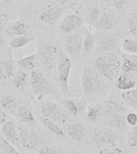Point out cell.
I'll return each instance as SVG.
<instances>
[{
  "label": "cell",
  "mask_w": 137,
  "mask_h": 154,
  "mask_svg": "<svg viewBox=\"0 0 137 154\" xmlns=\"http://www.w3.org/2000/svg\"><path fill=\"white\" fill-rule=\"evenodd\" d=\"M33 40L34 38L31 35H18L11 38L9 45L12 49H18L23 48Z\"/></svg>",
  "instance_id": "obj_20"
},
{
  "label": "cell",
  "mask_w": 137,
  "mask_h": 154,
  "mask_svg": "<svg viewBox=\"0 0 137 154\" xmlns=\"http://www.w3.org/2000/svg\"><path fill=\"white\" fill-rule=\"evenodd\" d=\"M85 34L83 31H74L67 34L65 37L64 43L66 51L68 55L72 56H79L83 51L84 39Z\"/></svg>",
  "instance_id": "obj_5"
},
{
  "label": "cell",
  "mask_w": 137,
  "mask_h": 154,
  "mask_svg": "<svg viewBox=\"0 0 137 154\" xmlns=\"http://www.w3.org/2000/svg\"><path fill=\"white\" fill-rule=\"evenodd\" d=\"M120 95L122 96L125 103L131 108L137 110V89L132 88L128 91H121Z\"/></svg>",
  "instance_id": "obj_19"
},
{
  "label": "cell",
  "mask_w": 137,
  "mask_h": 154,
  "mask_svg": "<svg viewBox=\"0 0 137 154\" xmlns=\"http://www.w3.org/2000/svg\"><path fill=\"white\" fill-rule=\"evenodd\" d=\"M5 46V38L2 35H0V51L4 48Z\"/></svg>",
  "instance_id": "obj_46"
},
{
  "label": "cell",
  "mask_w": 137,
  "mask_h": 154,
  "mask_svg": "<svg viewBox=\"0 0 137 154\" xmlns=\"http://www.w3.org/2000/svg\"><path fill=\"white\" fill-rule=\"evenodd\" d=\"M2 67H3V72H4V79H12L14 74V69L11 54H9L8 56L5 57L4 60H2Z\"/></svg>",
  "instance_id": "obj_25"
},
{
  "label": "cell",
  "mask_w": 137,
  "mask_h": 154,
  "mask_svg": "<svg viewBox=\"0 0 137 154\" xmlns=\"http://www.w3.org/2000/svg\"><path fill=\"white\" fill-rule=\"evenodd\" d=\"M126 121L130 126H135L137 125V114L135 112H128L126 115Z\"/></svg>",
  "instance_id": "obj_40"
},
{
  "label": "cell",
  "mask_w": 137,
  "mask_h": 154,
  "mask_svg": "<svg viewBox=\"0 0 137 154\" xmlns=\"http://www.w3.org/2000/svg\"><path fill=\"white\" fill-rule=\"evenodd\" d=\"M59 103L53 102V101H45L40 104V112L43 117L50 118L53 112H55Z\"/></svg>",
  "instance_id": "obj_26"
},
{
  "label": "cell",
  "mask_w": 137,
  "mask_h": 154,
  "mask_svg": "<svg viewBox=\"0 0 137 154\" xmlns=\"http://www.w3.org/2000/svg\"><path fill=\"white\" fill-rule=\"evenodd\" d=\"M0 149L6 154H20L16 146L2 137L0 138Z\"/></svg>",
  "instance_id": "obj_29"
},
{
  "label": "cell",
  "mask_w": 137,
  "mask_h": 154,
  "mask_svg": "<svg viewBox=\"0 0 137 154\" xmlns=\"http://www.w3.org/2000/svg\"><path fill=\"white\" fill-rule=\"evenodd\" d=\"M3 79H4V72L2 67V60L0 59V81Z\"/></svg>",
  "instance_id": "obj_43"
},
{
  "label": "cell",
  "mask_w": 137,
  "mask_h": 154,
  "mask_svg": "<svg viewBox=\"0 0 137 154\" xmlns=\"http://www.w3.org/2000/svg\"><path fill=\"white\" fill-rule=\"evenodd\" d=\"M93 137L99 144L115 147L119 140V134L115 130L110 128L98 127L94 130Z\"/></svg>",
  "instance_id": "obj_7"
},
{
  "label": "cell",
  "mask_w": 137,
  "mask_h": 154,
  "mask_svg": "<svg viewBox=\"0 0 137 154\" xmlns=\"http://www.w3.org/2000/svg\"><path fill=\"white\" fill-rule=\"evenodd\" d=\"M18 117L20 119L21 121L28 125H33L35 123V117L31 110L24 105H19L17 112Z\"/></svg>",
  "instance_id": "obj_24"
},
{
  "label": "cell",
  "mask_w": 137,
  "mask_h": 154,
  "mask_svg": "<svg viewBox=\"0 0 137 154\" xmlns=\"http://www.w3.org/2000/svg\"><path fill=\"white\" fill-rule=\"evenodd\" d=\"M82 88L85 96L91 97L99 95L105 90L103 76L89 66H85L82 74Z\"/></svg>",
  "instance_id": "obj_2"
},
{
  "label": "cell",
  "mask_w": 137,
  "mask_h": 154,
  "mask_svg": "<svg viewBox=\"0 0 137 154\" xmlns=\"http://www.w3.org/2000/svg\"><path fill=\"white\" fill-rule=\"evenodd\" d=\"M101 105H102L103 114L108 117L115 114H124L127 111V108L122 103L114 100H108L104 101Z\"/></svg>",
  "instance_id": "obj_10"
},
{
  "label": "cell",
  "mask_w": 137,
  "mask_h": 154,
  "mask_svg": "<svg viewBox=\"0 0 137 154\" xmlns=\"http://www.w3.org/2000/svg\"><path fill=\"white\" fill-rule=\"evenodd\" d=\"M95 44V36L91 32H86L84 39V46H83V51L84 54H87L91 51Z\"/></svg>",
  "instance_id": "obj_32"
},
{
  "label": "cell",
  "mask_w": 137,
  "mask_h": 154,
  "mask_svg": "<svg viewBox=\"0 0 137 154\" xmlns=\"http://www.w3.org/2000/svg\"><path fill=\"white\" fill-rule=\"evenodd\" d=\"M127 123L126 121V116L123 114H115L109 116L107 121V126L115 131L121 130L127 127Z\"/></svg>",
  "instance_id": "obj_16"
},
{
  "label": "cell",
  "mask_w": 137,
  "mask_h": 154,
  "mask_svg": "<svg viewBox=\"0 0 137 154\" xmlns=\"http://www.w3.org/2000/svg\"><path fill=\"white\" fill-rule=\"evenodd\" d=\"M99 154H123V151L120 148L111 147V148H104L101 149Z\"/></svg>",
  "instance_id": "obj_39"
},
{
  "label": "cell",
  "mask_w": 137,
  "mask_h": 154,
  "mask_svg": "<svg viewBox=\"0 0 137 154\" xmlns=\"http://www.w3.org/2000/svg\"><path fill=\"white\" fill-rule=\"evenodd\" d=\"M115 44H116V41H115V38H106L105 40L101 42L100 48L101 50L104 51V52H111V51L114 50Z\"/></svg>",
  "instance_id": "obj_37"
},
{
  "label": "cell",
  "mask_w": 137,
  "mask_h": 154,
  "mask_svg": "<svg viewBox=\"0 0 137 154\" xmlns=\"http://www.w3.org/2000/svg\"><path fill=\"white\" fill-rule=\"evenodd\" d=\"M127 142L130 148L137 149V127L134 126L127 132Z\"/></svg>",
  "instance_id": "obj_35"
},
{
  "label": "cell",
  "mask_w": 137,
  "mask_h": 154,
  "mask_svg": "<svg viewBox=\"0 0 137 154\" xmlns=\"http://www.w3.org/2000/svg\"><path fill=\"white\" fill-rule=\"evenodd\" d=\"M7 120V114L3 111L0 110V126H2Z\"/></svg>",
  "instance_id": "obj_42"
},
{
  "label": "cell",
  "mask_w": 137,
  "mask_h": 154,
  "mask_svg": "<svg viewBox=\"0 0 137 154\" xmlns=\"http://www.w3.org/2000/svg\"><path fill=\"white\" fill-rule=\"evenodd\" d=\"M127 2H128V0H113L111 5L113 7H115V9L122 10L127 5Z\"/></svg>",
  "instance_id": "obj_41"
},
{
  "label": "cell",
  "mask_w": 137,
  "mask_h": 154,
  "mask_svg": "<svg viewBox=\"0 0 137 154\" xmlns=\"http://www.w3.org/2000/svg\"><path fill=\"white\" fill-rule=\"evenodd\" d=\"M18 130H19V139L20 144L26 149L30 138H31V131H29L26 128L22 125H19L18 127Z\"/></svg>",
  "instance_id": "obj_30"
},
{
  "label": "cell",
  "mask_w": 137,
  "mask_h": 154,
  "mask_svg": "<svg viewBox=\"0 0 137 154\" xmlns=\"http://www.w3.org/2000/svg\"><path fill=\"white\" fill-rule=\"evenodd\" d=\"M37 57V53H34L32 55H27L15 61L17 66L23 71H32L35 67V59Z\"/></svg>",
  "instance_id": "obj_17"
},
{
  "label": "cell",
  "mask_w": 137,
  "mask_h": 154,
  "mask_svg": "<svg viewBox=\"0 0 137 154\" xmlns=\"http://www.w3.org/2000/svg\"><path fill=\"white\" fill-rule=\"evenodd\" d=\"M83 19L76 14H67L59 23V30L63 33L70 34L78 31L83 25Z\"/></svg>",
  "instance_id": "obj_8"
},
{
  "label": "cell",
  "mask_w": 137,
  "mask_h": 154,
  "mask_svg": "<svg viewBox=\"0 0 137 154\" xmlns=\"http://www.w3.org/2000/svg\"><path fill=\"white\" fill-rule=\"evenodd\" d=\"M102 115H103V110L101 104L90 106L87 108L86 118L87 120L91 122H97L100 119Z\"/></svg>",
  "instance_id": "obj_21"
},
{
  "label": "cell",
  "mask_w": 137,
  "mask_h": 154,
  "mask_svg": "<svg viewBox=\"0 0 137 154\" xmlns=\"http://www.w3.org/2000/svg\"><path fill=\"white\" fill-rule=\"evenodd\" d=\"M84 102L82 100L75 101L72 100H67L64 101V106L66 109L74 116H77L81 111L84 109V106L83 105Z\"/></svg>",
  "instance_id": "obj_23"
},
{
  "label": "cell",
  "mask_w": 137,
  "mask_h": 154,
  "mask_svg": "<svg viewBox=\"0 0 137 154\" xmlns=\"http://www.w3.org/2000/svg\"><path fill=\"white\" fill-rule=\"evenodd\" d=\"M41 121L43 125H45L46 127L48 129L50 130V132L55 133V135L58 136H64V132L62 131L59 125H58L57 123H55L54 120H52L50 118L42 117L41 118Z\"/></svg>",
  "instance_id": "obj_28"
},
{
  "label": "cell",
  "mask_w": 137,
  "mask_h": 154,
  "mask_svg": "<svg viewBox=\"0 0 137 154\" xmlns=\"http://www.w3.org/2000/svg\"><path fill=\"white\" fill-rule=\"evenodd\" d=\"M122 48L123 50L128 54H137V42L132 38H125Z\"/></svg>",
  "instance_id": "obj_33"
},
{
  "label": "cell",
  "mask_w": 137,
  "mask_h": 154,
  "mask_svg": "<svg viewBox=\"0 0 137 154\" xmlns=\"http://www.w3.org/2000/svg\"><path fill=\"white\" fill-rule=\"evenodd\" d=\"M100 15V11L98 7H93L90 10V11L87 14L86 19L87 23L90 24V25H96V22L98 20L99 17Z\"/></svg>",
  "instance_id": "obj_36"
},
{
  "label": "cell",
  "mask_w": 137,
  "mask_h": 154,
  "mask_svg": "<svg viewBox=\"0 0 137 154\" xmlns=\"http://www.w3.org/2000/svg\"><path fill=\"white\" fill-rule=\"evenodd\" d=\"M95 67L99 74L111 81L117 79L121 73L120 59L113 52H104L96 58L94 62Z\"/></svg>",
  "instance_id": "obj_1"
},
{
  "label": "cell",
  "mask_w": 137,
  "mask_h": 154,
  "mask_svg": "<svg viewBox=\"0 0 137 154\" xmlns=\"http://www.w3.org/2000/svg\"><path fill=\"white\" fill-rule=\"evenodd\" d=\"M31 87L34 93L41 98L44 95L48 94L50 91V84L43 73L38 70L33 69L30 77Z\"/></svg>",
  "instance_id": "obj_6"
},
{
  "label": "cell",
  "mask_w": 137,
  "mask_h": 154,
  "mask_svg": "<svg viewBox=\"0 0 137 154\" xmlns=\"http://www.w3.org/2000/svg\"><path fill=\"white\" fill-rule=\"evenodd\" d=\"M38 154H61L59 150L55 147L47 146L43 147L41 149H39L38 152Z\"/></svg>",
  "instance_id": "obj_38"
},
{
  "label": "cell",
  "mask_w": 137,
  "mask_h": 154,
  "mask_svg": "<svg viewBox=\"0 0 137 154\" xmlns=\"http://www.w3.org/2000/svg\"><path fill=\"white\" fill-rule=\"evenodd\" d=\"M72 68V61L66 51L59 48L58 49L57 73L61 89L63 92L69 91V76Z\"/></svg>",
  "instance_id": "obj_3"
},
{
  "label": "cell",
  "mask_w": 137,
  "mask_h": 154,
  "mask_svg": "<svg viewBox=\"0 0 137 154\" xmlns=\"http://www.w3.org/2000/svg\"><path fill=\"white\" fill-rule=\"evenodd\" d=\"M126 57H127L129 60L134 61V62L137 63V55L136 54H129V55H125Z\"/></svg>",
  "instance_id": "obj_44"
},
{
  "label": "cell",
  "mask_w": 137,
  "mask_h": 154,
  "mask_svg": "<svg viewBox=\"0 0 137 154\" xmlns=\"http://www.w3.org/2000/svg\"><path fill=\"white\" fill-rule=\"evenodd\" d=\"M2 137L14 146H19L20 142L19 139V130L15 123L12 120H8L2 125L1 128Z\"/></svg>",
  "instance_id": "obj_9"
},
{
  "label": "cell",
  "mask_w": 137,
  "mask_h": 154,
  "mask_svg": "<svg viewBox=\"0 0 137 154\" xmlns=\"http://www.w3.org/2000/svg\"><path fill=\"white\" fill-rule=\"evenodd\" d=\"M1 105L4 110L8 112L10 114L16 116L18 108L20 104L14 96L9 95V96H5L2 97V99L1 100Z\"/></svg>",
  "instance_id": "obj_15"
},
{
  "label": "cell",
  "mask_w": 137,
  "mask_h": 154,
  "mask_svg": "<svg viewBox=\"0 0 137 154\" xmlns=\"http://www.w3.org/2000/svg\"><path fill=\"white\" fill-rule=\"evenodd\" d=\"M7 19L6 18H2L0 17V28H2L5 26V24L7 23Z\"/></svg>",
  "instance_id": "obj_45"
},
{
  "label": "cell",
  "mask_w": 137,
  "mask_h": 154,
  "mask_svg": "<svg viewBox=\"0 0 137 154\" xmlns=\"http://www.w3.org/2000/svg\"><path fill=\"white\" fill-rule=\"evenodd\" d=\"M127 27L132 35H137V9L131 13L127 19Z\"/></svg>",
  "instance_id": "obj_34"
},
{
  "label": "cell",
  "mask_w": 137,
  "mask_h": 154,
  "mask_svg": "<svg viewBox=\"0 0 137 154\" xmlns=\"http://www.w3.org/2000/svg\"><path fill=\"white\" fill-rule=\"evenodd\" d=\"M5 34L11 38L18 35H31V31L23 22L17 21L5 30Z\"/></svg>",
  "instance_id": "obj_13"
},
{
  "label": "cell",
  "mask_w": 137,
  "mask_h": 154,
  "mask_svg": "<svg viewBox=\"0 0 137 154\" xmlns=\"http://www.w3.org/2000/svg\"><path fill=\"white\" fill-rule=\"evenodd\" d=\"M14 1H15V0H2V3H11Z\"/></svg>",
  "instance_id": "obj_47"
},
{
  "label": "cell",
  "mask_w": 137,
  "mask_h": 154,
  "mask_svg": "<svg viewBox=\"0 0 137 154\" xmlns=\"http://www.w3.org/2000/svg\"><path fill=\"white\" fill-rule=\"evenodd\" d=\"M67 132L73 141L79 143L86 137L87 128L82 123H72L67 127Z\"/></svg>",
  "instance_id": "obj_11"
},
{
  "label": "cell",
  "mask_w": 137,
  "mask_h": 154,
  "mask_svg": "<svg viewBox=\"0 0 137 154\" xmlns=\"http://www.w3.org/2000/svg\"><path fill=\"white\" fill-rule=\"evenodd\" d=\"M96 26L99 29L104 30V31H109L111 30L114 26L113 21L111 19V17L107 13V12H103L100 14L98 20L96 22Z\"/></svg>",
  "instance_id": "obj_22"
},
{
  "label": "cell",
  "mask_w": 137,
  "mask_h": 154,
  "mask_svg": "<svg viewBox=\"0 0 137 154\" xmlns=\"http://www.w3.org/2000/svg\"><path fill=\"white\" fill-rule=\"evenodd\" d=\"M27 80L28 77L26 71L21 69L14 72L12 77V84L18 89H23L27 84Z\"/></svg>",
  "instance_id": "obj_18"
},
{
  "label": "cell",
  "mask_w": 137,
  "mask_h": 154,
  "mask_svg": "<svg viewBox=\"0 0 137 154\" xmlns=\"http://www.w3.org/2000/svg\"><path fill=\"white\" fill-rule=\"evenodd\" d=\"M121 73H131L137 76V63L124 56L121 64Z\"/></svg>",
  "instance_id": "obj_27"
},
{
  "label": "cell",
  "mask_w": 137,
  "mask_h": 154,
  "mask_svg": "<svg viewBox=\"0 0 137 154\" xmlns=\"http://www.w3.org/2000/svg\"><path fill=\"white\" fill-rule=\"evenodd\" d=\"M62 11L59 7H51L46 9L40 14L41 21L45 22L47 23H53L59 19L62 15Z\"/></svg>",
  "instance_id": "obj_14"
},
{
  "label": "cell",
  "mask_w": 137,
  "mask_h": 154,
  "mask_svg": "<svg viewBox=\"0 0 137 154\" xmlns=\"http://www.w3.org/2000/svg\"><path fill=\"white\" fill-rule=\"evenodd\" d=\"M103 2L107 3V4H111V2H112L113 0H103Z\"/></svg>",
  "instance_id": "obj_48"
},
{
  "label": "cell",
  "mask_w": 137,
  "mask_h": 154,
  "mask_svg": "<svg viewBox=\"0 0 137 154\" xmlns=\"http://www.w3.org/2000/svg\"><path fill=\"white\" fill-rule=\"evenodd\" d=\"M116 88L121 91H128L137 85V76L131 73H121L116 79Z\"/></svg>",
  "instance_id": "obj_12"
},
{
  "label": "cell",
  "mask_w": 137,
  "mask_h": 154,
  "mask_svg": "<svg viewBox=\"0 0 137 154\" xmlns=\"http://www.w3.org/2000/svg\"><path fill=\"white\" fill-rule=\"evenodd\" d=\"M58 49L55 45L47 43H39L37 49V56L41 65L46 69L56 68L58 63Z\"/></svg>",
  "instance_id": "obj_4"
},
{
  "label": "cell",
  "mask_w": 137,
  "mask_h": 154,
  "mask_svg": "<svg viewBox=\"0 0 137 154\" xmlns=\"http://www.w3.org/2000/svg\"><path fill=\"white\" fill-rule=\"evenodd\" d=\"M50 119L54 120L55 123H57L58 125H63L67 121V116L65 115L64 112L62 109V108L59 105L58 106L55 112H53Z\"/></svg>",
  "instance_id": "obj_31"
}]
</instances>
